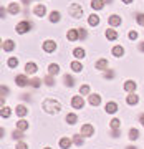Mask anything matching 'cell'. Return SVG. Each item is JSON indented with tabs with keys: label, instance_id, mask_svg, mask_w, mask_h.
Segmentation results:
<instances>
[{
	"label": "cell",
	"instance_id": "obj_1",
	"mask_svg": "<svg viewBox=\"0 0 144 149\" xmlns=\"http://www.w3.org/2000/svg\"><path fill=\"white\" fill-rule=\"evenodd\" d=\"M42 108H43V111L48 113V114H56L61 109V104H60V101H56L53 98H47V100H43Z\"/></svg>",
	"mask_w": 144,
	"mask_h": 149
},
{
	"label": "cell",
	"instance_id": "obj_2",
	"mask_svg": "<svg viewBox=\"0 0 144 149\" xmlns=\"http://www.w3.org/2000/svg\"><path fill=\"white\" fill-rule=\"evenodd\" d=\"M68 12H70V15L73 17V18H76V20H78V18H81V17H83V13H85V10H83V7L80 5V3H71V5H70V8H68Z\"/></svg>",
	"mask_w": 144,
	"mask_h": 149
},
{
	"label": "cell",
	"instance_id": "obj_3",
	"mask_svg": "<svg viewBox=\"0 0 144 149\" xmlns=\"http://www.w3.org/2000/svg\"><path fill=\"white\" fill-rule=\"evenodd\" d=\"M42 47H43V52H47V53H53L55 50H56V42H53V40H45Z\"/></svg>",
	"mask_w": 144,
	"mask_h": 149
},
{
	"label": "cell",
	"instance_id": "obj_4",
	"mask_svg": "<svg viewBox=\"0 0 144 149\" xmlns=\"http://www.w3.org/2000/svg\"><path fill=\"white\" fill-rule=\"evenodd\" d=\"M71 106L75 108V109H83V108H85V100H83V96H73V98H71Z\"/></svg>",
	"mask_w": 144,
	"mask_h": 149
},
{
	"label": "cell",
	"instance_id": "obj_5",
	"mask_svg": "<svg viewBox=\"0 0 144 149\" xmlns=\"http://www.w3.org/2000/svg\"><path fill=\"white\" fill-rule=\"evenodd\" d=\"M80 133H81V136H85V138H91V136L95 134V128H93L91 124H83Z\"/></svg>",
	"mask_w": 144,
	"mask_h": 149
},
{
	"label": "cell",
	"instance_id": "obj_6",
	"mask_svg": "<svg viewBox=\"0 0 144 149\" xmlns=\"http://www.w3.org/2000/svg\"><path fill=\"white\" fill-rule=\"evenodd\" d=\"M33 13L37 17H40V18H43V17L47 15V7L43 5V3H37V5L33 7Z\"/></svg>",
	"mask_w": 144,
	"mask_h": 149
},
{
	"label": "cell",
	"instance_id": "obj_7",
	"mask_svg": "<svg viewBox=\"0 0 144 149\" xmlns=\"http://www.w3.org/2000/svg\"><path fill=\"white\" fill-rule=\"evenodd\" d=\"M30 28H32V23H30V22H27V20H23V22H20V23L17 25L15 30H17L18 33H27Z\"/></svg>",
	"mask_w": 144,
	"mask_h": 149
},
{
	"label": "cell",
	"instance_id": "obj_8",
	"mask_svg": "<svg viewBox=\"0 0 144 149\" xmlns=\"http://www.w3.org/2000/svg\"><path fill=\"white\" fill-rule=\"evenodd\" d=\"M15 83H17V86H20V88H25L27 85H30V80L27 78V74H18L15 78Z\"/></svg>",
	"mask_w": 144,
	"mask_h": 149
},
{
	"label": "cell",
	"instance_id": "obj_9",
	"mask_svg": "<svg viewBox=\"0 0 144 149\" xmlns=\"http://www.w3.org/2000/svg\"><path fill=\"white\" fill-rule=\"evenodd\" d=\"M108 23H109L111 27H119V25L123 23V20H121L119 15H109L108 17Z\"/></svg>",
	"mask_w": 144,
	"mask_h": 149
},
{
	"label": "cell",
	"instance_id": "obj_10",
	"mask_svg": "<svg viewBox=\"0 0 144 149\" xmlns=\"http://www.w3.org/2000/svg\"><path fill=\"white\" fill-rule=\"evenodd\" d=\"M108 66H109V61H108L106 58H99V60L95 63V68H96V70H101V71L108 70Z\"/></svg>",
	"mask_w": 144,
	"mask_h": 149
},
{
	"label": "cell",
	"instance_id": "obj_11",
	"mask_svg": "<svg viewBox=\"0 0 144 149\" xmlns=\"http://www.w3.org/2000/svg\"><path fill=\"white\" fill-rule=\"evenodd\" d=\"M136 86H138V83H136V81L128 80V81H126V83L123 85V88H124V91H128V93H133V91H136Z\"/></svg>",
	"mask_w": 144,
	"mask_h": 149
},
{
	"label": "cell",
	"instance_id": "obj_12",
	"mask_svg": "<svg viewBox=\"0 0 144 149\" xmlns=\"http://www.w3.org/2000/svg\"><path fill=\"white\" fill-rule=\"evenodd\" d=\"M37 71H38L37 63H33V61H30V63H27V65H25V73H27V74H35Z\"/></svg>",
	"mask_w": 144,
	"mask_h": 149
},
{
	"label": "cell",
	"instance_id": "obj_13",
	"mask_svg": "<svg viewBox=\"0 0 144 149\" xmlns=\"http://www.w3.org/2000/svg\"><path fill=\"white\" fill-rule=\"evenodd\" d=\"M126 103H128L129 106H134V104H138L139 103V96L134 95V93H129L128 96H126Z\"/></svg>",
	"mask_w": 144,
	"mask_h": 149
},
{
	"label": "cell",
	"instance_id": "obj_14",
	"mask_svg": "<svg viewBox=\"0 0 144 149\" xmlns=\"http://www.w3.org/2000/svg\"><path fill=\"white\" fill-rule=\"evenodd\" d=\"M104 109H106L108 114H114V113L118 111V104L114 101H108L106 106H104Z\"/></svg>",
	"mask_w": 144,
	"mask_h": 149
},
{
	"label": "cell",
	"instance_id": "obj_15",
	"mask_svg": "<svg viewBox=\"0 0 144 149\" xmlns=\"http://www.w3.org/2000/svg\"><path fill=\"white\" fill-rule=\"evenodd\" d=\"M111 53H113V56H116V58H121V56L124 55V48L121 47V45H116V47H113Z\"/></svg>",
	"mask_w": 144,
	"mask_h": 149
},
{
	"label": "cell",
	"instance_id": "obj_16",
	"mask_svg": "<svg viewBox=\"0 0 144 149\" xmlns=\"http://www.w3.org/2000/svg\"><path fill=\"white\" fill-rule=\"evenodd\" d=\"M15 113H17V116H27L28 114V109H27V106L25 104H17V108H15Z\"/></svg>",
	"mask_w": 144,
	"mask_h": 149
},
{
	"label": "cell",
	"instance_id": "obj_17",
	"mask_svg": "<svg viewBox=\"0 0 144 149\" xmlns=\"http://www.w3.org/2000/svg\"><path fill=\"white\" fill-rule=\"evenodd\" d=\"M90 104L91 106H99L101 104V96L99 95H90Z\"/></svg>",
	"mask_w": 144,
	"mask_h": 149
},
{
	"label": "cell",
	"instance_id": "obj_18",
	"mask_svg": "<svg viewBox=\"0 0 144 149\" xmlns=\"http://www.w3.org/2000/svg\"><path fill=\"white\" fill-rule=\"evenodd\" d=\"M71 144H73V139H70V138H61L60 139V148L61 149H70Z\"/></svg>",
	"mask_w": 144,
	"mask_h": 149
},
{
	"label": "cell",
	"instance_id": "obj_19",
	"mask_svg": "<svg viewBox=\"0 0 144 149\" xmlns=\"http://www.w3.org/2000/svg\"><path fill=\"white\" fill-rule=\"evenodd\" d=\"M66 38H68L70 42H76V40H80L78 30H68V33H66Z\"/></svg>",
	"mask_w": 144,
	"mask_h": 149
},
{
	"label": "cell",
	"instance_id": "obj_20",
	"mask_svg": "<svg viewBox=\"0 0 144 149\" xmlns=\"http://www.w3.org/2000/svg\"><path fill=\"white\" fill-rule=\"evenodd\" d=\"M2 48L5 52H12L15 48V43H13V40H5V42H2Z\"/></svg>",
	"mask_w": 144,
	"mask_h": 149
},
{
	"label": "cell",
	"instance_id": "obj_21",
	"mask_svg": "<svg viewBox=\"0 0 144 149\" xmlns=\"http://www.w3.org/2000/svg\"><path fill=\"white\" fill-rule=\"evenodd\" d=\"M58 73H60V65H56V63L48 65V74L55 76V74H58Z\"/></svg>",
	"mask_w": 144,
	"mask_h": 149
},
{
	"label": "cell",
	"instance_id": "obj_22",
	"mask_svg": "<svg viewBox=\"0 0 144 149\" xmlns=\"http://www.w3.org/2000/svg\"><path fill=\"white\" fill-rule=\"evenodd\" d=\"M104 7V0H91V8L93 10H101Z\"/></svg>",
	"mask_w": 144,
	"mask_h": 149
},
{
	"label": "cell",
	"instance_id": "obj_23",
	"mask_svg": "<svg viewBox=\"0 0 144 149\" xmlns=\"http://www.w3.org/2000/svg\"><path fill=\"white\" fill-rule=\"evenodd\" d=\"M70 68L73 70L75 73H80V71H83V65L78 61V60H75V61H71V65H70Z\"/></svg>",
	"mask_w": 144,
	"mask_h": 149
},
{
	"label": "cell",
	"instance_id": "obj_24",
	"mask_svg": "<svg viewBox=\"0 0 144 149\" xmlns=\"http://www.w3.org/2000/svg\"><path fill=\"white\" fill-rule=\"evenodd\" d=\"M85 55H86V52L83 50V48H75V50H73V56H75L76 60L85 58Z\"/></svg>",
	"mask_w": 144,
	"mask_h": 149
},
{
	"label": "cell",
	"instance_id": "obj_25",
	"mask_svg": "<svg viewBox=\"0 0 144 149\" xmlns=\"http://www.w3.org/2000/svg\"><path fill=\"white\" fill-rule=\"evenodd\" d=\"M28 128H30L28 121H25V119H20V121H17V129H20V131H27Z\"/></svg>",
	"mask_w": 144,
	"mask_h": 149
},
{
	"label": "cell",
	"instance_id": "obj_26",
	"mask_svg": "<svg viewBox=\"0 0 144 149\" xmlns=\"http://www.w3.org/2000/svg\"><path fill=\"white\" fill-rule=\"evenodd\" d=\"M88 23H90L91 27H96L98 23H99V17L96 15V13H93V15L88 17Z\"/></svg>",
	"mask_w": 144,
	"mask_h": 149
},
{
	"label": "cell",
	"instance_id": "obj_27",
	"mask_svg": "<svg viewBox=\"0 0 144 149\" xmlns=\"http://www.w3.org/2000/svg\"><path fill=\"white\" fill-rule=\"evenodd\" d=\"M8 13H12V15L20 13V5H18V3H10V5H8Z\"/></svg>",
	"mask_w": 144,
	"mask_h": 149
},
{
	"label": "cell",
	"instance_id": "obj_28",
	"mask_svg": "<svg viewBox=\"0 0 144 149\" xmlns=\"http://www.w3.org/2000/svg\"><path fill=\"white\" fill-rule=\"evenodd\" d=\"M104 35H106L108 40H116V38H118V32H116V30H113V28H108Z\"/></svg>",
	"mask_w": 144,
	"mask_h": 149
},
{
	"label": "cell",
	"instance_id": "obj_29",
	"mask_svg": "<svg viewBox=\"0 0 144 149\" xmlns=\"http://www.w3.org/2000/svg\"><path fill=\"white\" fill-rule=\"evenodd\" d=\"M76 121H78V116H76L75 113H68V114H66V123H68V124L73 126Z\"/></svg>",
	"mask_w": 144,
	"mask_h": 149
},
{
	"label": "cell",
	"instance_id": "obj_30",
	"mask_svg": "<svg viewBox=\"0 0 144 149\" xmlns=\"http://www.w3.org/2000/svg\"><path fill=\"white\" fill-rule=\"evenodd\" d=\"M7 66H8V68H17V66H18V58L10 56V58L7 60Z\"/></svg>",
	"mask_w": 144,
	"mask_h": 149
},
{
	"label": "cell",
	"instance_id": "obj_31",
	"mask_svg": "<svg viewBox=\"0 0 144 149\" xmlns=\"http://www.w3.org/2000/svg\"><path fill=\"white\" fill-rule=\"evenodd\" d=\"M73 144H76V146H83V144H85V138H83L81 134H75V136H73Z\"/></svg>",
	"mask_w": 144,
	"mask_h": 149
},
{
	"label": "cell",
	"instance_id": "obj_32",
	"mask_svg": "<svg viewBox=\"0 0 144 149\" xmlns=\"http://www.w3.org/2000/svg\"><path fill=\"white\" fill-rule=\"evenodd\" d=\"M60 12H56V10H53L51 13H50V22L51 23H56V22H60Z\"/></svg>",
	"mask_w": 144,
	"mask_h": 149
},
{
	"label": "cell",
	"instance_id": "obj_33",
	"mask_svg": "<svg viewBox=\"0 0 144 149\" xmlns=\"http://www.w3.org/2000/svg\"><path fill=\"white\" fill-rule=\"evenodd\" d=\"M138 138H139V131L136 128H131L129 129V139H131V141H136Z\"/></svg>",
	"mask_w": 144,
	"mask_h": 149
},
{
	"label": "cell",
	"instance_id": "obj_34",
	"mask_svg": "<svg viewBox=\"0 0 144 149\" xmlns=\"http://www.w3.org/2000/svg\"><path fill=\"white\" fill-rule=\"evenodd\" d=\"M109 126H111V129H119L121 128V121H119L118 118H114V119L109 121Z\"/></svg>",
	"mask_w": 144,
	"mask_h": 149
},
{
	"label": "cell",
	"instance_id": "obj_35",
	"mask_svg": "<svg viewBox=\"0 0 144 149\" xmlns=\"http://www.w3.org/2000/svg\"><path fill=\"white\" fill-rule=\"evenodd\" d=\"M10 114H12L10 108H8V106H2V111H0V116H2V118H8Z\"/></svg>",
	"mask_w": 144,
	"mask_h": 149
},
{
	"label": "cell",
	"instance_id": "obj_36",
	"mask_svg": "<svg viewBox=\"0 0 144 149\" xmlns=\"http://www.w3.org/2000/svg\"><path fill=\"white\" fill-rule=\"evenodd\" d=\"M43 83H45L47 86H53V85H55L53 76H51V74H48V76H45V78H43Z\"/></svg>",
	"mask_w": 144,
	"mask_h": 149
},
{
	"label": "cell",
	"instance_id": "obj_37",
	"mask_svg": "<svg viewBox=\"0 0 144 149\" xmlns=\"http://www.w3.org/2000/svg\"><path fill=\"white\" fill-rule=\"evenodd\" d=\"M63 81H65V85H66V86H73V85H75V80H73V76H70V74H65Z\"/></svg>",
	"mask_w": 144,
	"mask_h": 149
},
{
	"label": "cell",
	"instance_id": "obj_38",
	"mask_svg": "<svg viewBox=\"0 0 144 149\" xmlns=\"http://www.w3.org/2000/svg\"><path fill=\"white\" fill-rule=\"evenodd\" d=\"M80 95H81V96L90 95V86H88V85H81V86H80Z\"/></svg>",
	"mask_w": 144,
	"mask_h": 149
},
{
	"label": "cell",
	"instance_id": "obj_39",
	"mask_svg": "<svg viewBox=\"0 0 144 149\" xmlns=\"http://www.w3.org/2000/svg\"><path fill=\"white\" fill-rule=\"evenodd\" d=\"M42 83H43V80H40V78H33V80H30V86H33V88H40Z\"/></svg>",
	"mask_w": 144,
	"mask_h": 149
},
{
	"label": "cell",
	"instance_id": "obj_40",
	"mask_svg": "<svg viewBox=\"0 0 144 149\" xmlns=\"http://www.w3.org/2000/svg\"><path fill=\"white\" fill-rule=\"evenodd\" d=\"M12 136H13V139H23V131H20V129H15L13 133H12Z\"/></svg>",
	"mask_w": 144,
	"mask_h": 149
},
{
	"label": "cell",
	"instance_id": "obj_41",
	"mask_svg": "<svg viewBox=\"0 0 144 149\" xmlns=\"http://www.w3.org/2000/svg\"><path fill=\"white\" fill-rule=\"evenodd\" d=\"M78 35H80V40H85L88 37V33H86L85 28H78Z\"/></svg>",
	"mask_w": 144,
	"mask_h": 149
},
{
	"label": "cell",
	"instance_id": "obj_42",
	"mask_svg": "<svg viewBox=\"0 0 144 149\" xmlns=\"http://www.w3.org/2000/svg\"><path fill=\"white\" fill-rule=\"evenodd\" d=\"M136 22H138L139 25L144 27V13H138V15H136Z\"/></svg>",
	"mask_w": 144,
	"mask_h": 149
},
{
	"label": "cell",
	"instance_id": "obj_43",
	"mask_svg": "<svg viewBox=\"0 0 144 149\" xmlns=\"http://www.w3.org/2000/svg\"><path fill=\"white\" fill-rule=\"evenodd\" d=\"M128 37H129V40H136L139 35H138V32H136V30H131V32L128 33Z\"/></svg>",
	"mask_w": 144,
	"mask_h": 149
},
{
	"label": "cell",
	"instance_id": "obj_44",
	"mask_svg": "<svg viewBox=\"0 0 144 149\" xmlns=\"http://www.w3.org/2000/svg\"><path fill=\"white\" fill-rule=\"evenodd\" d=\"M15 149H28V146H27V143L20 141V143H17V148Z\"/></svg>",
	"mask_w": 144,
	"mask_h": 149
},
{
	"label": "cell",
	"instance_id": "obj_45",
	"mask_svg": "<svg viewBox=\"0 0 144 149\" xmlns=\"http://www.w3.org/2000/svg\"><path fill=\"white\" fill-rule=\"evenodd\" d=\"M0 93H2V98H5V96L8 95V88H7V86H2V88H0Z\"/></svg>",
	"mask_w": 144,
	"mask_h": 149
},
{
	"label": "cell",
	"instance_id": "obj_46",
	"mask_svg": "<svg viewBox=\"0 0 144 149\" xmlns=\"http://www.w3.org/2000/svg\"><path fill=\"white\" fill-rule=\"evenodd\" d=\"M111 136H113V138H119V129H113Z\"/></svg>",
	"mask_w": 144,
	"mask_h": 149
},
{
	"label": "cell",
	"instance_id": "obj_47",
	"mask_svg": "<svg viewBox=\"0 0 144 149\" xmlns=\"http://www.w3.org/2000/svg\"><path fill=\"white\" fill-rule=\"evenodd\" d=\"M113 76H114V71H106V73H104V78H113Z\"/></svg>",
	"mask_w": 144,
	"mask_h": 149
},
{
	"label": "cell",
	"instance_id": "obj_48",
	"mask_svg": "<svg viewBox=\"0 0 144 149\" xmlns=\"http://www.w3.org/2000/svg\"><path fill=\"white\" fill-rule=\"evenodd\" d=\"M138 48H139V52H143V53H144V42H141V43H139V45H138Z\"/></svg>",
	"mask_w": 144,
	"mask_h": 149
},
{
	"label": "cell",
	"instance_id": "obj_49",
	"mask_svg": "<svg viewBox=\"0 0 144 149\" xmlns=\"http://www.w3.org/2000/svg\"><path fill=\"white\" fill-rule=\"evenodd\" d=\"M5 13H7V10H5V8H3V7H2V8H0V15H2V18L5 17Z\"/></svg>",
	"mask_w": 144,
	"mask_h": 149
},
{
	"label": "cell",
	"instance_id": "obj_50",
	"mask_svg": "<svg viewBox=\"0 0 144 149\" xmlns=\"http://www.w3.org/2000/svg\"><path fill=\"white\" fill-rule=\"evenodd\" d=\"M139 123L144 126V114H141V118H139Z\"/></svg>",
	"mask_w": 144,
	"mask_h": 149
},
{
	"label": "cell",
	"instance_id": "obj_51",
	"mask_svg": "<svg viewBox=\"0 0 144 149\" xmlns=\"http://www.w3.org/2000/svg\"><path fill=\"white\" fill-rule=\"evenodd\" d=\"M123 3H133V0H123Z\"/></svg>",
	"mask_w": 144,
	"mask_h": 149
},
{
	"label": "cell",
	"instance_id": "obj_52",
	"mask_svg": "<svg viewBox=\"0 0 144 149\" xmlns=\"http://www.w3.org/2000/svg\"><path fill=\"white\" fill-rule=\"evenodd\" d=\"M126 149H138V148H136V146H128Z\"/></svg>",
	"mask_w": 144,
	"mask_h": 149
},
{
	"label": "cell",
	"instance_id": "obj_53",
	"mask_svg": "<svg viewBox=\"0 0 144 149\" xmlns=\"http://www.w3.org/2000/svg\"><path fill=\"white\" fill-rule=\"evenodd\" d=\"M104 3H113V0H104Z\"/></svg>",
	"mask_w": 144,
	"mask_h": 149
},
{
	"label": "cell",
	"instance_id": "obj_54",
	"mask_svg": "<svg viewBox=\"0 0 144 149\" xmlns=\"http://www.w3.org/2000/svg\"><path fill=\"white\" fill-rule=\"evenodd\" d=\"M45 149H51V148H45Z\"/></svg>",
	"mask_w": 144,
	"mask_h": 149
}]
</instances>
